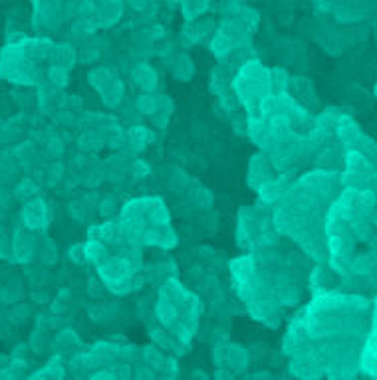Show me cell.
Masks as SVG:
<instances>
[{"mask_svg":"<svg viewBox=\"0 0 377 380\" xmlns=\"http://www.w3.org/2000/svg\"><path fill=\"white\" fill-rule=\"evenodd\" d=\"M276 177H278V172H276L270 156H266L264 153H256V155L250 156V163H248V186L252 190H258L262 184L272 181Z\"/></svg>","mask_w":377,"mask_h":380,"instance_id":"cell-10","label":"cell"},{"mask_svg":"<svg viewBox=\"0 0 377 380\" xmlns=\"http://www.w3.org/2000/svg\"><path fill=\"white\" fill-rule=\"evenodd\" d=\"M171 111H173V103H171V99L161 93L159 105H157L155 113L151 115V121H153L157 127H165L167 125V121H169V117H171Z\"/></svg>","mask_w":377,"mask_h":380,"instance_id":"cell-19","label":"cell"},{"mask_svg":"<svg viewBox=\"0 0 377 380\" xmlns=\"http://www.w3.org/2000/svg\"><path fill=\"white\" fill-rule=\"evenodd\" d=\"M201 311L203 303L199 297L193 296L175 278H169L161 285L155 301V321L181 347H187L188 341L195 337L201 321Z\"/></svg>","mask_w":377,"mask_h":380,"instance_id":"cell-3","label":"cell"},{"mask_svg":"<svg viewBox=\"0 0 377 380\" xmlns=\"http://www.w3.org/2000/svg\"><path fill=\"white\" fill-rule=\"evenodd\" d=\"M38 252V244L34 239V234L20 224L12 232V250H10V260L15 264H28Z\"/></svg>","mask_w":377,"mask_h":380,"instance_id":"cell-9","label":"cell"},{"mask_svg":"<svg viewBox=\"0 0 377 380\" xmlns=\"http://www.w3.org/2000/svg\"><path fill=\"white\" fill-rule=\"evenodd\" d=\"M159 99L161 93H146V96H141V98L137 99V109L141 115H153L155 109H157V105H159Z\"/></svg>","mask_w":377,"mask_h":380,"instance_id":"cell-21","label":"cell"},{"mask_svg":"<svg viewBox=\"0 0 377 380\" xmlns=\"http://www.w3.org/2000/svg\"><path fill=\"white\" fill-rule=\"evenodd\" d=\"M250 36L252 32L240 16L225 18L215 30V36L211 40V52L220 62L243 56L250 48Z\"/></svg>","mask_w":377,"mask_h":380,"instance_id":"cell-5","label":"cell"},{"mask_svg":"<svg viewBox=\"0 0 377 380\" xmlns=\"http://www.w3.org/2000/svg\"><path fill=\"white\" fill-rule=\"evenodd\" d=\"M78 62V52L70 42H54L52 54H50V66H58L64 70H72L73 64Z\"/></svg>","mask_w":377,"mask_h":380,"instance_id":"cell-12","label":"cell"},{"mask_svg":"<svg viewBox=\"0 0 377 380\" xmlns=\"http://www.w3.org/2000/svg\"><path fill=\"white\" fill-rule=\"evenodd\" d=\"M211 8L209 2H185L181 4V10H183V16L187 22H197L199 16H203V12H207Z\"/></svg>","mask_w":377,"mask_h":380,"instance_id":"cell-20","label":"cell"},{"mask_svg":"<svg viewBox=\"0 0 377 380\" xmlns=\"http://www.w3.org/2000/svg\"><path fill=\"white\" fill-rule=\"evenodd\" d=\"M213 204V194H211V190H207V188H201L199 190V206H211Z\"/></svg>","mask_w":377,"mask_h":380,"instance_id":"cell-28","label":"cell"},{"mask_svg":"<svg viewBox=\"0 0 377 380\" xmlns=\"http://www.w3.org/2000/svg\"><path fill=\"white\" fill-rule=\"evenodd\" d=\"M98 56H100V52H98L96 48H86L78 57H80L84 64H94V62L98 60Z\"/></svg>","mask_w":377,"mask_h":380,"instance_id":"cell-26","label":"cell"},{"mask_svg":"<svg viewBox=\"0 0 377 380\" xmlns=\"http://www.w3.org/2000/svg\"><path fill=\"white\" fill-rule=\"evenodd\" d=\"M10 250H12V236L4 228H0V260H8Z\"/></svg>","mask_w":377,"mask_h":380,"instance_id":"cell-23","label":"cell"},{"mask_svg":"<svg viewBox=\"0 0 377 380\" xmlns=\"http://www.w3.org/2000/svg\"><path fill=\"white\" fill-rule=\"evenodd\" d=\"M0 228H2V226H0Z\"/></svg>","mask_w":377,"mask_h":380,"instance_id":"cell-31","label":"cell"},{"mask_svg":"<svg viewBox=\"0 0 377 380\" xmlns=\"http://www.w3.org/2000/svg\"><path fill=\"white\" fill-rule=\"evenodd\" d=\"M252 379H270L272 374L270 372H256V374H250Z\"/></svg>","mask_w":377,"mask_h":380,"instance_id":"cell-30","label":"cell"},{"mask_svg":"<svg viewBox=\"0 0 377 380\" xmlns=\"http://www.w3.org/2000/svg\"><path fill=\"white\" fill-rule=\"evenodd\" d=\"M274 230L272 224V208L264 202H256L245 206L243 210L238 212L236 218V244L247 250L248 244L256 236H261L262 232Z\"/></svg>","mask_w":377,"mask_h":380,"instance_id":"cell-6","label":"cell"},{"mask_svg":"<svg viewBox=\"0 0 377 380\" xmlns=\"http://www.w3.org/2000/svg\"><path fill=\"white\" fill-rule=\"evenodd\" d=\"M20 224L32 234H42L50 224V204L42 197L34 198L24 204L20 212Z\"/></svg>","mask_w":377,"mask_h":380,"instance_id":"cell-8","label":"cell"},{"mask_svg":"<svg viewBox=\"0 0 377 380\" xmlns=\"http://www.w3.org/2000/svg\"><path fill=\"white\" fill-rule=\"evenodd\" d=\"M62 20H64V4H60V2H48V4L34 2V18H32L34 28H56Z\"/></svg>","mask_w":377,"mask_h":380,"instance_id":"cell-11","label":"cell"},{"mask_svg":"<svg viewBox=\"0 0 377 380\" xmlns=\"http://www.w3.org/2000/svg\"><path fill=\"white\" fill-rule=\"evenodd\" d=\"M28 307L26 305H20V307H16V309H10L6 313V319L10 321V323L16 325H24L28 321Z\"/></svg>","mask_w":377,"mask_h":380,"instance_id":"cell-22","label":"cell"},{"mask_svg":"<svg viewBox=\"0 0 377 380\" xmlns=\"http://www.w3.org/2000/svg\"><path fill=\"white\" fill-rule=\"evenodd\" d=\"M173 75L179 82H188L193 75H195V66H193V60L187 54H179L175 56V64L171 66Z\"/></svg>","mask_w":377,"mask_h":380,"instance_id":"cell-17","label":"cell"},{"mask_svg":"<svg viewBox=\"0 0 377 380\" xmlns=\"http://www.w3.org/2000/svg\"><path fill=\"white\" fill-rule=\"evenodd\" d=\"M231 87L236 101L247 109V113L252 111L262 98L272 93L270 70L262 66L261 60H248L236 70Z\"/></svg>","mask_w":377,"mask_h":380,"instance_id":"cell-4","label":"cell"},{"mask_svg":"<svg viewBox=\"0 0 377 380\" xmlns=\"http://www.w3.org/2000/svg\"><path fill=\"white\" fill-rule=\"evenodd\" d=\"M84 253H86V262H89V264L96 266V268H100L103 262L112 255L107 246H103L102 242H98V239L94 238H89L86 244H84Z\"/></svg>","mask_w":377,"mask_h":380,"instance_id":"cell-15","label":"cell"},{"mask_svg":"<svg viewBox=\"0 0 377 380\" xmlns=\"http://www.w3.org/2000/svg\"><path fill=\"white\" fill-rule=\"evenodd\" d=\"M46 349V343H44V333L40 329H36L32 335H30V351H34L36 354H44Z\"/></svg>","mask_w":377,"mask_h":380,"instance_id":"cell-25","label":"cell"},{"mask_svg":"<svg viewBox=\"0 0 377 380\" xmlns=\"http://www.w3.org/2000/svg\"><path fill=\"white\" fill-rule=\"evenodd\" d=\"M12 197L26 204L30 200L40 197V190H38V186L32 183L30 179H24V181H20V183L16 184V188L12 190Z\"/></svg>","mask_w":377,"mask_h":380,"instance_id":"cell-18","label":"cell"},{"mask_svg":"<svg viewBox=\"0 0 377 380\" xmlns=\"http://www.w3.org/2000/svg\"><path fill=\"white\" fill-rule=\"evenodd\" d=\"M211 89L217 93L218 101H220V105H222V109L225 111H236V105H238V101L234 98V91H232L231 84H227L222 78H218L217 71L213 73V82H211Z\"/></svg>","mask_w":377,"mask_h":380,"instance_id":"cell-13","label":"cell"},{"mask_svg":"<svg viewBox=\"0 0 377 380\" xmlns=\"http://www.w3.org/2000/svg\"><path fill=\"white\" fill-rule=\"evenodd\" d=\"M213 377H215V379H234V377H238V374H234L229 368H217V372H215Z\"/></svg>","mask_w":377,"mask_h":380,"instance_id":"cell-29","label":"cell"},{"mask_svg":"<svg viewBox=\"0 0 377 380\" xmlns=\"http://www.w3.org/2000/svg\"><path fill=\"white\" fill-rule=\"evenodd\" d=\"M131 78H133V82L139 85L146 93H153L155 87H157V73H155V70L151 66H147V64H137L133 68V71H131Z\"/></svg>","mask_w":377,"mask_h":380,"instance_id":"cell-14","label":"cell"},{"mask_svg":"<svg viewBox=\"0 0 377 380\" xmlns=\"http://www.w3.org/2000/svg\"><path fill=\"white\" fill-rule=\"evenodd\" d=\"M64 359L56 354L48 365H44L38 372L30 374V379H64L66 377V368H64Z\"/></svg>","mask_w":377,"mask_h":380,"instance_id":"cell-16","label":"cell"},{"mask_svg":"<svg viewBox=\"0 0 377 380\" xmlns=\"http://www.w3.org/2000/svg\"><path fill=\"white\" fill-rule=\"evenodd\" d=\"M119 226L131 244L173 248L177 244L169 212L165 202L157 197L135 198L123 204Z\"/></svg>","mask_w":377,"mask_h":380,"instance_id":"cell-2","label":"cell"},{"mask_svg":"<svg viewBox=\"0 0 377 380\" xmlns=\"http://www.w3.org/2000/svg\"><path fill=\"white\" fill-rule=\"evenodd\" d=\"M278 246L262 253H247L231 264L236 293L248 313L268 327H278L282 309L296 305L300 299L294 271L286 255L276 252Z\"/></svg>","mask_w":377,"mask_h":380,"instance_id":"cell-1","label":"cell"},{"mask_svg":"<svg viewBox=\"0 0 377 380\" xmlns=\"http://www.w3.org/2000/svg\"><path fill=\"white\" fill-rule=\"evenodd\" d=\"M70 260L72 262H84L86 260V253H84V244H80V246H73L72 250H70Z\"/></svg>","mask_w":377,"mask_h":380,"instance_id":"cell-27","label":"cell"},{"mask_svg":"<svg viewBox=\"0 0 377 380\" xmlns=\"http://www.w3.org/2000/svg\"><path fill=\"white\" fill-rule=\"evenodd\" d=\"M217 368H229L234 374H245L250 366V356L243 345L236 343H218L213 352Z\"/></svg>","mask_w":377,"mask_h":380,"instance_id":"cell-7","label":"cell"},{"mask_svg":"<svg viewBox=\"0 0 377 380\" xmlns=\"http://www.w3.org/2000/svg\"><path fill=\"white\" fill-rule=\"evenodd\" d=\"M103 145V139L100 133H86L84 137H82V147L84 149H87V151H98L100 147Z\"/></svg>","mask_w":377,"mask_h":380,"instance_id":"cell-24","label":"cell"}]
</instances>
